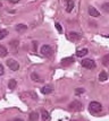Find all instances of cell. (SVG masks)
<instances>
[{"label":"cell","instance_id":"obj_7","mask_svg":"<svg viewBox=\"0 0 109 121\" xmlns=\"http://www.w3.org/2000/svg\"><path fill=\"white\" fill-rule=\"evenodd\" d=\"M73 62H74V58H73V57H67V58H64L62 60V66L67 67L69 65H72Z\"/></svg>","mask_w":109,"mask_h":121},{"label":"cell","instance_id":"obj_14","mask_svg":"<svg viewBox=\"0 0 109 121\" xmlns=\"http://www.w3.org/2000/svg\"><path fill=\"white\" fill-rule=\"evenodd\" d=\"M39 119V113L38 112H31L28 116V120L30 121H38Z\"/></svg>","mask_w":109,"mask_h":121},{"label":"cell","instance_id":"obj_16","mask_svg":"<svg viewBox=\"0 0 109 121\" xmlns=\"http://www.w3.org/2000/svg\"><path fill=\"white\" fill-rule=\"evenodd\" d=\"M7 53H8L7 48L4 47V45H0V57H1V58H4V57L7 56Z\"/></svg>","mask_w":109,"mask_h":121},{"label":"cell","instance_id":"obj_1","mask_svg":"<svg viewBox=\"0 0 109 121\" xmlns=\"http://www.w3.org/2000/svg\"><path fill=\"white\" fill-rule=\"evenodd\" d=\"M89 110H90V112H92V113H99L100 111L102 110V105H101V103H99L97 101H93V102H90Z\"/></svg>","mask_w":109,"mask_h":121},{"label":"cell","instance_id":"obj_12","mask_svg":"<svg viewBox=\"0 0 109 121\" xmlns=\"http://www.w3.org/2000/svg\"><path fill=\"white\" fill-rule=\"evenodd\" d=\"M16 86H17V82H16V79H9V82H8V88L9 90H15Z\"/></svg>","mask_w":109,"mask_h":121},{"label":"cell","instance_id":"obj_28","mask_svg":"<svg viewBox=\"0 0 109 121\" xmlns=\"http://www.w3.org/2000/svg\"><path fill=\"white\" fill-rule=\"evenodd\" d=\"M33 48H34V51H35L36 48H38V43L36 42H33Z\"/></svg>","mask_w":109,"mask_h":121},{"label":"cell","instance_id":"obj_26","mask_svg":"<svg viewBox=\"0 0 109 121\" xmlns=\"http://www.w3.org/2000/svg\"><path fill=\"white\" fill-rule=\"evenodd\" d=\"M4 74H5V69H4V66L0 63V76H2Z\"/></svg>","mask_w":109,"mask_h":121},{"label":"cell","instance_id":"obj_27","mask_svg":"<svg viewBox=\"0 0 109 121\" xmlns=\"http://www.w3.org/2000/svg\"><path fill=\"white\" fill-rule=\"evenodd\" d=\"M11 121H24L23 119H21V118H15V119H13Z\"/></svg>","mask_w":109,"mask_h":121},{"label":"cell","instance_id":"obj_18","mask_svg":"<svg viewBox=\"0 0 109 121\" xmlns=\"http://www.w3.org/2000/svg\"><path fill=\"white\" fill-rule=\"evenodd\" d=\"M31 79L33 80V82H41V80H42L41 77L36 74V73H32V74H31Z\"/></svg>","mask_w":109,"mask_h":121},{"label":"cell","instance_id":"obj_3","mask_svg":"<svg viewBox=\"0 0 109 121\" xmlns=\"http://www.w3.org/2000/svg\"><path fill=\"white\" fill-rule=\"evenodd\" d=\"M81 66L86 69H94L97 65L94 62V60H92V59H84V60L81 61Z\"/></svg>","mask_w":109,"mask_h":121},{"label":"cell","instance_id":"obj_10","mask_svg":"<svg viewBox=\"0 0 109 121\" xmlns=\"http://www.w3.org/2000/svg\"><path fill=\"white\" fill-rule=\"evenodd\" d=\"M89 14H90V16H92V17H99L100 16V13L94 7H92V6L89 8Z\"/></svg>","mask_w":109,"mask_h":121},{"label":"cell","instance_id":"obj_4","mask_svg":"<svg viewBox=\"0 0 109 121\" xmlns=\"http://www.w3.org/2000/svg\"><path fill=\"white\" fill-rule=\"evenodd\" d=\"M69 109L73 111H82L83 110V104L80 101H73L72 103H69Z\"/></svg>","mask_w":109,"mask_h":121},{"label":"cell","instance_id":"obj_13","mask_svg":"<svg viewBox=\"0 0 109 121\" xmlns=\"http://www.w3.org/2000/svg\"><path fill=\"white\" fill-rule=\"evenodd\" d=\"M15 30L18 32V33H22V32H24V31H26V30H27V26H26V25H24V24H18V25H16Z\"/></svg>","mask_w":109,"mask_h":121},{"label":"cell","instance_id":"obj_21","mask_svg":"<svg viewBox=\"0 0 109 121\" xmlns=\"http://www.w3.org/2000/svg\"><path fill=\"white\" fill-rule=\"evenodd\" d=\"M101 8H102V10H104V11H106V13H109V2H104Z\"/></svg>","mask_w":109,"mask_h":121},{"label":"cell","instance_id":"obj_2","mask_svg":"<svg viewBox=\"0 0 109 121\" xmlns=\"http://www.w3.org/2000/svg\"><path fill=\"white\" fill-rule=\"evenodd\" d=\"M41 54L43 57H46V58H50V57H52V54H53V50H52V48L50 45L44 44L41 48Z\"/></svg>","mask_w":109,"mask_h":121},{"label":"cell","instance_id":"obj_5","mask_svg":"<svg viewBox=\"0 0 109 121\" xmlns=\"http://www.w3.org/2000/svg\"><path fill=\"white\" fill-rule=\"evenodd\" d=\"M6 63H7V66L9 67V69L13 70V71H17V70L19 69V65H18V62H17L16 60H14V59H8Z\"/></svg>","mask_w":109,"mask_h":121},{"label":"cell","instance_id":"obj_23","mask_svg":"<svg viewBox=\"0 0 109 121\" xmlns=\"http://www.w3.org/2000/svg\"><path fill=\"white\" fill-rule=\"evenodd\" d=\"M55 25H56V28H57V31L59 33H62V25L59 24V23H55Z\"/></svg>","mask_w":109,"mask_h":121},{"label":"cell","instance_id":"obj_6","mask_svg":"<svg viewBox=\"0 0 109 121\" xmlns=\"http://www.w3.org/2000/svg\"><path fill=\"white\" fill-rule=\"evenodd\" d=\"M81 34L77 33V32H69L67 34V39L69 41H73V42H75V41H78L80 39H81Z\"/></svg>","mask_w":109,"mask_h":121},{"label":"cell","instance_id":"obj_25","mask_svg":"<svg viewBox=\"0 0 109 121\" xmlns=\"http://www.w3.org/2000/svg\"><path fill=\"white\" fill-rule=\"evenodd\" d=\"M28 94L32 96V99H33V100H38V95H36L35 93H33V92H30Z\"/></svg>","mask_w":109,"mask_h":121},{"label":"cell","instance_id":"obj_20","mask_svg":"<svg viewBox=\"0 0 109 121\" xmlns=\"http://www.w3.org/2000/svg\"><path fill=\"white\" fill-rule=\"evenodd\" d=\"M7 35H8V31L7 30H0V40L5 39Z\"/></svg>","mask_w":109,"mask_h":121},{"label":"cell","instance_id":"obj_24","mask_svg":"<svg viewBox=\"0 0 109 121\" xmlns=\"http://www.w3.org/2000/svg\"><path fill=\"white\" fill-rule=\"evenodd\" d=\"M82 93H84V88H76L75 90V94L76 95H80V94H82Z\"/></svg>","mask_w":109,"mask_h":121},{"label":"cell","instance_id":"obj_22","mask_svg":"<svg viewBox=\"0 0 109 121\" xmlns=\"http://www.w3.org/2000/svg\"><path fill=\"white\" fill-rule=\"evenodd\" d=\"M9 44H10V47H13L14 49H16V48L18 47V44H19V42H18L17 40H13V41H11V42L9 43Z\"/></svg>","mask_w":109,"mask_h":121},{"label":"cell","instance_id":"obj_9","mask_svg":"<svg viewBox=\"0 0 109 121\" xmlns=\"http://www.w3.org/2000/svg\"><path fill=\"white\" fill-rule=\"evenodd\" d=\"M41 93L44 95H48L50 94V93H52V87L50 86V85H46V86H43L41 88Z\"/></svg>","mask_w":109,"mask_h":121},{"label":"cell","instance_id":"obj_29","mask_svg":"<svg viewBox=\"0 0 109 121\" xmlns=\"http://www.w3.org/2000/svg\"><path fill=\"white\" fill-rule=\"evenodd\" d=\"M9 1H10L11 4H16V2H18L19 0H9Z\"/></svg>","mask_w":109,"mask_h":121},{"label":"cell","instance_id":"obj_11","mask_svg":"<svg viewBox=\"0 0 109 121\" xmlns=\"http://www.w3.org/2000/svg\"><path fill=\"white\" fill-rule=\"evenodd\" d=\"M88 53H89L88 49H81V50H77V51H76V56L80 57V58H82V57H84V56H86Z\"/></svg>","mask_w":109,"mask_h":121},{"label":"cell","instance_id":"obj_8","mask_svg":"<svg viewBox=\"0 0 109 121\" xmlns=\"http://www.w3.org/2000/svg\"><path fill=\"white\" fill-rule=\"evenodd\" d=\"M65 5H66V11L71 13L74 8V1L73 0H65Z\"/></svg>","mask_w":109,"mask_h":121},{"label":"cell","instance_id":"obj_17","mask_svg":"<svg viewBox=\"0 0 109 121\" xmlns=\"http://www.w3.org/2000/svg\"><path fill=\"white\" fill-rule=\"evenodd\" d=\"M107 79H108V75H107V73H106V71H101L100 75H99V80H100V82H106Z\"/></svg>","mask_w":109,"mask_h":121},{"label":"cell","instance_id":"obj_19","mask_svg":"<svg viewBox=\"0 0 109 121\" xmlns=\"http://www.w3.org/2000/svg\"><path fill=\"white\" fill-rule=\"evenodd\" d=\"M102 65L104 67H109V54H106L102 57Z\"/></svg>","mask_w":109,"mask_h":121},{"label":"cell","instance_id":"obj_15","mask_svg":"<svg viewBox=\"0 0 109 121\" xmlns=\"http://www.w3.org/2000/svg\"><path fill=\"white\" fill-rule=\"evenodd\" d=\"M41 118L43 121H48L50 119V116H49V112L46 110H42L41 111Z\"/></svg>","mask_w":109,"mask_h":121}]
</instances>
